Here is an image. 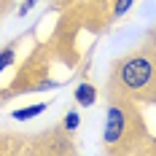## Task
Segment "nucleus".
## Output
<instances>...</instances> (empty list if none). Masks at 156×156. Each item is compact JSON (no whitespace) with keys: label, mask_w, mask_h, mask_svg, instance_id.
Listing matches in <instances>:
<instances>
[{"label":"nucleus","mask_w":156,"mask_h":156,"mask_svg":"<svg viewBox=\"0 0 156 156\" xmlns=\"http://www.w3.org/2000/svg\"><path fill=\"white\" fill-rule=\"evenodd\" d=\"M135 0H116V8H113V16H124L129 8H132Z\"/></svg>","instance_id":"423d86ee"},{"label":"nucleus","mask_w":156,"mask_h":156,"mask_svg":"<svg viewBox=\"0 0 156 156\" xmlns=\"http://www.w3.org/2000/svg\"><path fill=\"white\" fill-rule=\"evenodd\" d=\"M94 100H97V92H94L92 83H81L76 89V102L78 105H86L89 108V105H94Z\"/></svg>","instance_id":"7ed1b4c3"},{"label":"nucleus","mask_w":156,"mask_h":156,"mask_svg":"<svg viewBox=\"0 0 156 156\" xmlns=\"http://www.w3.org/2000/svg\"><path fill=\"white\" fill-rule=\"evenodd\" d=\"M43 110H46V102H38V105H30V108H19V110H14L11 116H14L16 121H27V119L38 116V113H43Z\"/></svg>","instance_id":"20e7f679"},{"label":"nucleus","mask_w":156,"mask_h":156,"mask_svg":"<svg viewBox=\"0 0 156 156\" xmlns=\"http://www.w3.org/2000/svg\"><path fill=\"white\" fill-rule=\"evenodd\" d=\"M116 78L121 81V86L129 92H143L151 81H154V62L148 57H126L119 65Z\"/></svg>","instance_id":"f257e3e1"},{"label":"nucleus","mask_w":156,"mask_h":156,"mask_svg":"<svg viewBox=\"0 0 156 156\" xmlns=\"http://www.w3.org/2000/svg\"><path fill=\"white\" fill-rule=\"evenodd\" d=\"M65 129H70V132L78 129V113H76V110H70V113L65 116Z\"/></svg>","instance_id":"0eeeda50"},{"label":"nucleus","mask_w":156,"mask_h":156,"mask_svg":"<svg viewBox=\"0 0 156 156\" xmlns=\"http://www.w3.org/2000/svg\"><path fill=\"white\" fill-rule=\"evenodd\" d=\"M124 129H126V116L121 108H113L108 110V121H105V143H119L124 137Z\"/></svg>","instance_id":"f03ea898"},{"label":"nucleus","mask_w":156,"mask_h":156,"mask_svg":"<svg viewBox=\"0 0 156 156\" xmlns=\"http://www.w3.org/2000/svg\"><path fill=\"white\" fill-rule=\"evenodd\" d=\"M11 65H14V48H3L0 51V73L5 67H11Z\"/></svg>","instance_id":"39448f33"},{"label":"nucleus","mask_w":156,"mask_h":156,"mask_svg":"<svg viewBox=\"0 0 156 156\" xmlns=\"http://www.w3.org/2000/svg\"><path fill=\"white\" fill-rule=\"evenodd\" d=\"M35 3H38V0H27V3H24V5L19 8V14H22V16H24V14H30V8L35 5Z\"/></svg>","instance_id":"6e6552de"}]
</instances>
